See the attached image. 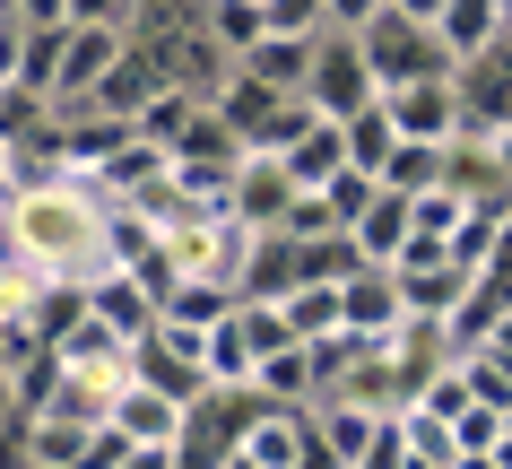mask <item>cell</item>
Segmentation results:
<instances>
[{"instance_id": "obj_1", "label": "cell", "mask_w": 512, "mask_h": 469, "mask_svg": "<svg viewBox=\"0 0 512 469\" xmlns=\"http://www.w3.org/2000/svg\"><path fill=\"white\" fill-rule=\"evenodd\" d=\"M0 244L27 252L35 270H53L61 287H96V278L113 270V261H105V209H96L79 183H44V192L9 200Z\"/></svg>"}, {"instance_id": "obj_2", "label": "cell", "mask_w": 512, "mask_h": 469, "mask_svg": "<svg viewBox=\"0 0 512 469\" xmlns=\"http://www.w3.org/2000/svg\"><path fill=\"white\" fill-rule=\"evenodd\" d=\"M356 44H365V70H374V87L382 96H391V87H426V79H452L460 61L443 53V35L434 27H408V18H391V9H382L374 27L356 35Z\"/></svg>"}, {"instance_id": "obj_3", "label": "cell", "mask_w": 512, "mask_h": 469, "mask_svg": "<svg viewBox=\"0 0 512 469\" xmlns=\"http://www.w3.org/2000/svg\"><path fill=\"white\" fill-rule=\"evenodd\" d=\"M304 96H313V113L339 122V131H348L356 113H374L382 87H374V70H365V44H356V35H322V44H313V79H304Z\"/></svg>"}, {"instance_id": "obj_4", "label": "cell", "mask_w": 512, "mask_h": 469, "mask_svg": "<svg viewBox=\"0 0 512 469\" xmlns=\"http://www.w3.org/2000/svg\"><path fill=\"white\" fill-rule=\"evenodd\" d=\"M122 53H131V35H122V27H70V35H61V79H53V105H44V113L87 105V96L113 79V61H122Z\"/></svg>"}, {"instance_id": "obj_5", "label": "cell", "mask_w": 512, "mask_h": 469, "mask_svg": "<svg viewBox=\"0 0 512 469\" xmlns=\"http://www.w3.org/2000/svg\"><path fill=\"white\" fill-rule=\"evenodd\" d=\"M382 122H391L408 148H452V139H460V87L452 79L391 87V96H382Z\"/></svg>"}, {"instance_id": "obj_6", "label": "cell", "mask_w": 512, "mask_h": 469, "mask_svg": "<svg viewBox=\"0 0 512 469\" xmlns=\"http://www.w3.org/2000/svg\"><path fill=\"white\" fill-rule=\"evenodd\" d=\"M287 209H296V183H287V166H278V157H243L235 192H226V218L252 226V235H278V226H287Z\"/></svg>"}, {"instance_id": "obj_7", "label": "cell", "mask_w": 512, "mask_h": 469, "mask_svg": "<svg viewBox=\"0 0 512 469\" xmlns=\"http://www.w3.org/2000/svg\"><path fill=\"white\" fill-rule=\"evenodd\" d=\"M382 357H391V374H400V400H417L426 383H443V374H452V339H443V322L408 313L400 331L382 339Z\"/></svg>"}, {"instance_id": "obj_8", "label": "cell", "mask_w": 512, "mask_h": 469, "mask_svg": "<svg viewBox=\"0 0 512 469\" xmlns=\"http://www.w3.org/2000/svg\"><path fill=\"white\" fill-rule=\"evenodd\" d=\"M113 435H131V452H174L191 435V409L165 400V391H148V383H131L113 400Z\"/></svg>"}, {"instance_id": "obj_9", "label": "cell", "mask_w": 512, "mask_h": 469, "mask_svg": "<svg viewBox=\"0 0 512 469\" xmlns=\"http://www.w3.org/2000/svg\"><path fill=\"white\" fill-rule=\"evenodd\" d=\"M278 105H287V96H278V87H261V79H243V70H235V79H226V87L209 96V113L226 122V131H235V148H243V157H261V148H270V131H278Z\"/></svg>"}, {"instance_id": "obj_10", "label": "cell", "mask_w": 512, "mask_h": 469, "mask_svg": "<svg viewBox=\"0 0 512 469\" xmlns=\"http://www.w3.org/2000/svg\"><path fill=\"white\" fill-rule=\"evenodd\" d=\"M87 313H96V322H105V331L122 339V348L157 339V296H148V287H139L131 270H105V278H96V287H87Z\"/></svg>"}, {"instance_id": "obj_11", "label": "cell", "mask_w": 512, "mask_h": 469, "mask_svg": "<svg viewBox=\"0 0 512 469\" xmlns=\"http://www.w3.org/2000/svg\"><path fill=\"white\" fill-rule=\"evenodd\" d=\"M313 435H322V452L339 469H365L382 452V435H391V417L374 409H348V400H313Z\"/></svg>"}, {"instance_id": "obj_12", "label": "cell", "mask_w": 512, "mask_h": 469, "mask_svg": "<svg viewBox=\"0 0 512 469\" xmlns=\"http://www.w3.org/2000/svg\"><path fill=\"white\" fill-rule=\"evenodd\" d=\"M434 35H443L452 61H478V53H495V44L512 35V0H443Z\"/></svg>"}, {"instance_id": "obj_13", "label": "cell", "mask_w": 512, "mask_h": 469, "mask_svg": "<svg viewBox=\"0 0 512 469\" xmlns=\"http://www.w3.org/2000/svg\"><path fill=\"white\" fill-rule=\"evenodd\" d=\"M339 304H348V331H356V339H374V348H382V339H391V331L408 322L400 278H391V270H356L348 287H339Z\"/></svg>"}, {"instance_id": "obj_14", "label": "cell", "mask_w": 512, "mask_h": 469, "mask_svg": "<svg viewBox=\"0 0 512 469\" xmlns=\"http://www.w3.org/2000/svg\"><path fill=\"white\" fill-rule=\"evenodd\" d=\"M348 244L365 270H400V252H408V200L400 192H374V209L348 226Z\"/></svg>"}, {"instance_id": "obj_15", "label": "cell", "mask_w": 512, "mask_h": 469, "mask_svg": "<svg viewBox=\"0 0 512 469\" xmlns=\"http://www.w3.org/2000/svg\"><path fill=\"white\" fill-rule=\"evenodd\" d=\"M391 278H400V304H408V313H426V322H452L460 304H469V287H478V278L452 270V261H426V270H391Z\"/></svg>"}, {"instance_id": "obj_16", "label": "cell", "mask_w": 512, "mask_h": 469, "mask_svg": "<svg viewBox=\"0 0 512 469\" xmlns=\"http://www.w3.org/2000/svg\"><path fill=\"white\" fill-rule=\"evenodd\" d=\"M278 166H287V183H296V192H322L330 174H348V131H339V122H313V131H304Z\"/></svg>"}, {"instance_id": "obj_17", "label": "cell", "mask_w": 512, "mask_h": 469, "mask_svg": "<svg viewBox=\"0 0 512 469\" xmlns=\"http://www.w3.org/2000/svg\"><path fill=\"white\" fill-rule=\"evenodd\" d=\"M235 70H243V79H261V87H278V96H304V79H313V44H296V35H261Z\"/></svg>"}, {"instance_id": "obj_18", "label": "cell", "mask_w": 512, "mask_h": 469, "mask_svg": "<svg viewBox=\"0 0 512 469\" xmlns=\"http://www.w3.org/2000/svg\"><path fill=\"white\" fill-rule=\"evenodd\" d=\"M200 113H209V105H200L191 87H157V96H148V105L131 113V131L148 139V148H165V157H174V148L191 139V122H200Z\"/></svg>"}, {"instance_id": "obj_19", "label": "cell", "mask_w": 512, "mask_h": 469, "mask_svg": "<svg viewBox=\"0 0 512 469\" xmlns=\"http://www.w3.org/2000/svg\"><path fill=\"white\" fill-rule=\"evenodd\" d=\"M200 35H209L226 61H243L270 35V9H261V0H200Z\"/></svg>"}, {"instance_id": "obj_20", "label": "cell", "mask_w": 512, "mask_h": 469, "mask_svg": "<svg viewBox=\"0 0 512 469\" xmlns=\"http://www.w3.org/2000/svg\"><path fill=\"white\" fill-rule=\"evenodd\" d=\"M278 322H287L296 348H313V339H339V331H348V304H339V287H296V296L278 304Z\"/></svg>"}, {"instance_id": "obj_21", "label": "cell", "mask_w": 512, "mask_h": 469, "mask_svg": "<svg viewBox=\"0 0 512 469\" xmlns=\"http://www.w3.org/2000/svg\"><path fill=\"white\" fill-rule=\"evenodd\" d=\"M87 435H96V426H70V417H27V426H18V443H27V469H79Z\"/></svg>"}, {"instance_id": "obj_22", "label": "cell", "mask_w": 512, "mask_h": 469, "mask_svg": "<svg viewBox=\"0 0 512 469\" xmlns=\"http://www.w3.org/2000/svg\"><path fill=\"white\" fill-rule=\"evenodd\" d=\"M226 313H235V296L226 287H200V278H174L165 304H157V322H174V331H217Z\"/></svg>"}, {"instance_id": "obj_23", "label": "cell", "mask_w": 512, "mask_h": 469, "mask_svg": "<svg viewBox=\"0 0 512 469\" xmlns=\"http://www.w3.org/2000/svg\"><path fill=\"white\" fill-rule=\"evenodd\" d=\"M252 400H270V409H304V400H313V357H304V348H278V357H261V374H252Z\"/></svg>"}, {"instance_id": "obj_24", "label": "cell", "mask_w": 512, "mask_h": 469, "mask_svg": "<svg viewBox=\"0 0 512 469\" xmlns=\"http://www.w3.org/2000/svg\"><path fill=\"white\" fill-rule=\"evenodd\" d=\"M53 391H61V357H53V348H35V357L9 374V417H18V426L44 417V409H53Z\"/></svg>"}, {"instance_id": "obj_25", "label": "cell", "mask_w": 512, "mask_h": 469, "mask_svg": "<svg viewBox=\"0 0 512 469\" xmlns=\"http://www.w3.org/2000/svg\"><path fill=\"white\" fill-rule=\"evenodd\" d=\"M391 426H400V452H408V461H426V469H452V461H460V443H452V426H443V417L400 409Z\"/></svg>"}, {"instance_id": "obj_26", "label": "cell", "mask_w": 512, "mask_h": 469, "mask_svg": "<svg viewBox=\"0 0 512 469\" xmlns=\"http://www.w3.org/2000/svg\"><path fill=\"white\" fill-rule=\"evenodd\" d=\"M443 183V148H391V166H382V192H400V200H417V192H434Z\"/></svg>"}, {"instance_id": "obj_27", "label": "cell", "mask_w": 512, "mask_h": 469, "mask_svg": "<svg viewBox=\"0 0 512 469\" xmlns=\"http://www.w3.org/2000/svg\"><path fill=\"white\" fill-rule=\"evenodd\" d=\"M391 148H400V131L382 122V105H374V113H356V122H348V166H356V174H374V183H382V166H391Z\"/></svg>"}, {"instance_id": "obj_28", "label": "cell", "mask_w": 512, "mask_h": 469, "mask_svg": "<svg viewBox=\"0 0 512 469\" xmlns=\"http://www.w3.org/2000/svg\"><path fill=\"white\" fill-rule=\"evenodd\" d=\"M374 192H382V183H374V174H330V183H322V209H330V226H339V235H348V226L356 218H365V209H374Z\"/></svg>"}, {"instance_id": "obj_29", "label": "cell", "mask_w": 512, "mask_h": 469, "mask_svg": "<svg viewBox=\"0 0 512 469\" xmlns=\"http://www.w3.org/2000/svg\"><path fill=\"white\" fill-rule=\"evenodd\" d=\"M408 409H426V417H443V426H460V417L478 409V391H469V374L452 365V374H443V383H426L417 400H408Z\"/></svg>"}, {"instance_id": "obj_30", "label": "cell", "mask_w": 512, "mask_h": 469, "mask_svg": "<svg viewBox=\"0 0 512 469\" xmlns=\"http://www.w3.org/2000/svg\"><path fill=\"white\" fill-rule=\"evenodd\" d=\"M322 9H330V0H270V35H296V44H322Z\"/></svg>"}, {"instance_id": "obj_31", "label": "cell", "mask_w": 512, "mask_h": 469, "mask_svg": "<svg viewBox=\"0 0 512 469\" xmlns=\"http://www.w3.org/2000/svg\"><path fill=\"white\" fill-rule=\"evenodd\" d=\"M61 27H122L131 35V0H61Z\"/></svg>"}, {"instance_id": "obj_32", "label": "cell", "mask_w": 512, "mask_h": 469, "mask_svg": "<svg viewBox=\"0 0 512 469\" xmlns=\"http://www.w3.org/2000/svg\"><path fill=\"white\" fill-rule=\"evenodd\" d=\"M382 18V0H330L322 9V35H365Z\"/></svg>"}, {"instance_id": "obj_33", "label": "cell", "mask_w": 512, "mask_h": 469, "mask_svg": "<svg viewBox=\"0 0 512 469\" xmlns=\"http://www.w3.org/2000/svg\"><path fill=\"white\" fill-rule=\"evenodd\" d=\"M452 443H460V452H495V443H504V417H495V409H469L452 426Z\"/></svg>"}, {"instance_id": "obj_34", "label": "cell", "mask_w": 512, "mask_h": 469, "mask_svg": "<svg viewBox=\"0 0 512 469\" xmlns=\"http://www.w3.org/2000/svg\"><path fill=\"white\" fill-rule=\"evenodd\" d=\"M122 461H131V435H113V426H96L79 452V469H122Z\"/></svg>"}, {"instance_id": "obj_35", "label": "cell", "mask_w": 512, "mask_h": 469, "mask_svg": "<svg viewBox=\"0 0 512 469\" xmlns=\"http://www.w3.org/2000/svg\"><path fill=\"white\" fill-rule=\"evenodd\" d=\"M18 27H61V0H0Z\"/></svg>"}, {"instance_id": "obj_36", "label": "cell", "mask_w": 512, "mask_h": 469, "mask_svg": "<svg viewBox=\"0 0 512 469\" xmlns=\"http://www.w3.org/2000/svg\"><path fill=\"white\" fill-rule=\"evenodd\" d=\"M486 365H495V374H504V383H512V313H504V322H495V339H486Z\"/></svg>"}, {"instance_id": "obj_37", "label": "cell", "mask_w": 512, "mask_h": 469, "mask_svg": "<svg viewBox=\"0 0 512 469\" xmlns=\"http://www.w3.org/2000/svg\"><path fill=\"white\" fill-rule=\"evenodd\" d=\"M122 469H174V452H131Z\"/></svg>"}, {"instance_id": "obj_38", "label": "cell", "mask_w": 512, "mask_h": 469, "mask_svg": "<svg viewBox=\"0 0 512 469\" xmlns=\"http://www.w3.org/2000/svg\"><path fill=\"white\" fill-rule=\"evenodd\" d=\"M452 469H504V461H495V452H460Z\"/></svg>"}, {"instance_id": "obj_39", "label": "cell", "mask_w": 512, "mask_h": 469, "mask_svg": "<svg viewBox=\"0 0 512 469\" xmlns=\"http://www.w3.org/2000/svg\"><path fill=\"white\" fill-rule=\"evenodd\" d=\"M209 469H252V461H243V452H217V461Z\"/></svg>"}, {"instance_id": "obj_40", "label": "cell", "mask_w": 512, "mask_h": 469, "mask_svg": "<svg viewBox=\"0 0 512 469\" xmlns=\"http://www.w3.org/2000/svg\"><path fill=\"white\" fill-rule=\"evenodd\" d=\"M495 461H504V469H512V435H504V443H495Z\"/></svg>"}, {"instance_id": "obj_41", "label": "cell", "mask_w": 512, "mask_h": 469, "mask_svg": "<svg viewBox=\"0 0 512 469\" xmlns=\"http://www.w3.org/2000/svg\"><path fill=\"white\" fill-rule=\"evenodd\" d=\"M504 435H512V409H504Z\"/></svg>"}, {"instance_id": "obj_42", "label": "cell", "mask_w": 512, "mask_h": 469, "mask_svg": "<svg viewBox=\"0 0 512 469\" xmlns=\"http://www.w3.org/2000/svg\"><path fill=\"white\" fill-rule=\"evenodd\" d=\"M0 252H9V244H0Z\"/></svg>"}]
</instances>
